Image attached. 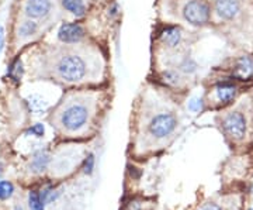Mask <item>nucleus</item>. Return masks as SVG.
<instances>
[{
    "label": "nucleus",
    "mask_w": 253,
    "mask_h": 210,
    "mask_svg": "<svg viewBox=\"0 0 253 210\" xmlns=\"http://www.w3.org/2000/svg\"><path fill=\"white\" fill-rule=\"evenodd\" d=\"M62 6L66 12H69L77 18L85 17L88 13V6L85 0H62Z\"/></svg>",
    "instance_id": "nucleus-13"
},
{
    "label": "nucleus",
    "mask_w": 253,
    "mask_h": 210,
    "mask_svg": "<svg viewBox=\"0 0 253 210\" xmlns=\"http://www.w3.org/2000/svg\"><path fill=\"white\" fill-rule=\"evenodd\" d=\"M158 38L161 44L167 49H176L183 44V30L179 26H164L162 30L158 32Z\"/></svg>",
    "instance_id": "nucleus-9"
},
{
    "label": "nucleus",
    "mask_w": 253,
    "mask_h": 210,
    "mask_svg": "<svg viewBox=\"0 0 253 210\" xmlns=\"http://www.w3.org/2000/svg\"><path fill=\"white\" fill-rule=\"evenodd\" d=\"M23 72H24V68H23V62H21L20 58L13 61V62L9 65V68H7V75H9V78H10L13 82H15V83H18V82L21 81Z\"/></svg>",
    "instance_id": "nucleus-17"
},
{
    "label": "nucleus",
    "mask_w": 253,
    "mask_h": 210,
    "mask_svg": "<svg viewBox=\"0 0 253 210\" xmlns=\"http://www.w3.org/2000/svg\"><path fill=\"white\" fill-rule=\"evenodd\" d=\"M29 206L30 210H44V202L41 200L40 194L32 191L29 194Z\"/></svg>",
    "instance_id": "nucleus-20"
},
{
    "label": "nucleus",
    "mask_w": 253,
    "mask_h": 210,
    "mask_svg": "<svg viewBox=\"0 0 253 210\" xmlns=\"http://www.w3.org/2000/svg\"><path fill=\"white\" fill-rule=\"evenodd\" d=\"M15 194V185L10 180H0V200H7Z\"/></svg>",
    "instance_id": "nucleus-18"
},
{
    "label": "nucleus",
    "mask_w": 253,
    "mask_h": 210,
    "mask_svg": "<svg viewBox=\"0 0 253 210\" xmlns=\"http://www.w3.org/2000/svg\"><path fill=\"white\" fill-rule=\"evenodd\" d=\"M212 6L208 0H189L181 10V16L186 23L193 27L207 26L212 17Z\"/></svg>",
    "instance_id": "nucleus-3"
},
{
    "label": "nucleus",
    "mask_w": 253,
    "mask_h": 210,
    "mask_svg": "<svg viewBox=\"0 0 253 210\" xmlns=\"http://www.w3.org/2000/svg\"><path fill=\"white\" fill-rule=\"evenodd\" d=\"M223 130L234 141H242L248 134V120L242 112H231L223 119Z\"/></svg>",
    "instance_id": "nucleus-5"
},
{
    "label": "nucleus",
    "mask_w": 253,
    "mask_h": 210,
    "mask_svg": "<svg viewBox=\"0 0 253 210\" xmlns=\"http://www.w3.org/2000/svg\"><path fill=\"white\" fill-rule=\"evenodd\" d=\"M161 79L164 81V83L170 88H178L181 85L183 78H181V72L178 69H166L162 72Z\"/></svg>",
    "instance_id": "nucleus-16"
},
{
    "label": "nucleus",
    "mask_w": 253,
    "mask_h": 210,
    "mask_svg": "<svg viewBox=\"0 0 253 210\" xmlns=\"http://www.w3.org/2000/svg\"><path fill=\"white\" fill-rule=\"evenodd\" d=\"M26 102L29 105V109L35 114H43L48 109V102L45 100L44 97H41L40 95H31L26 99Z\"/></svg>",
    "instance_id": "nucleus-15"
},
{
    "label": "nucleus",
    "mask_w": 253,
    "mask_h": 210,
    "mask_svg": "<svg viewBox=\"0 0 253 210\" xmlns=\"http://www.w3.org/2000/svg\"><path fill=\"white\" fill-rule=\"evenodd\" d=\"M38 30H40L38 23H35V20L27 18V20H23L18 23L15 34H17V38L20 41H27V40L32 38L34 35H37Z\"/></svg>",
    "instance_id": "nucleus-12"
},
{
    "label": "nucleus",
    "mask_w": 253,
    "mask_h": 210,
    "mask_svg": "<svg viewBox=\"0 0 253 210\" xmlns=\"http://www.w3.org/2000/svg\"><path fill=\"white\" fill-rule=\"evenodd\" d=\"M178 124H179V121H178V117L175 116V113L161 112L149 120L147 131L153 140L161 141L173 134L178 129Z\"/></svg>",
    "instance_id": "nucleus-4"
},
{
    "label": "nucleus",
    "mask_w": 253,
    "mask_h": 210,
    "mask_svg": "<svg viewBox=\"0 0 253 210\" xmlns=\"http://www.w3.org/2000/svg\"><path fill=\"white\" fill-rule=\"evenodd\" d=\"M232 78L246 82L253 79V57L252 55H242L235 61L232 66Z\"/></svg>",
    "instance_id": "nucleus-11"
},
{
    "label": "nucleus",
    "mask_w": 253,
    "mask_h": 210,
    "mask_svg": "<svg viewBox=\"0 0 253 210\" xmlns=\"http://www.w3.org/2000/svg\"><path fill=\"white\" fill-rule=\"evenodd\" d=\"M15 210H23V208H21V206H15Z\"/></svg>",
    "instance_id": "nucleus-27"
},
{
    "label": "nucleus",
    "mask_w": 253,
    "mask_h": 210,
    "mask_svg": "<svg viewBox=\"0 0 253 210\" xmlns=\"http://www.w3.org/2000/svg\"><path fill=\"white\" fill-rule=\"evenodd\" d=\"M240 1L239 0H215L212 10L221 20L231 21L240 15Z\"/></svg>",
    "instance_id": "nucleus-10"
},
{
    "label": "nucleus",
    "mask_w": 253,
    "mask_h": 210,
    "mask_svg": "<svg viewBox=\"0 0 253 210\" xmlns=\"http://www.w3.org/2000/svg\"><path fill=\"white\" fill-rule=\"evenodd\" d=\"M238 85L231 82V81H223L218 82L214 88H212V95L211 97L220 103V105H229L235 100V97L238 96Z\"/></svg>",
    "instance_id": "nucleus-8"
},
{
    "label": "nucleus",
    "mask_w": 253,
    "mask_h": 210,
    "mask_svg": "<svg viewBox=\"0 0 253 210\" xmlns=\"http://www.w3.org/2000/svg\"><path fill=\"white\" fill-rule=\"evenodd\" d=\"M179 71L181 74H189V75H192L194 74L195 71H197V64H195V61L193 58H184V60L180 62L179 65Z\"/></svg>",
    "instance_id": "nucleus-19"
},
{
    "label": "nucleus",
    "mask_w": 253,
    "mask_h": 210,
    "mask_svg": "<svg viewBox=\"0 0 253 210\" xmlns=\"http://www.w3.org/2000/svg\"><path fill=\"white\" fill-rule=\"evenodd\" d=\"M57 35L62 44H79L86 37V30L80 23H63Z\"/></svg>",
    "instance_id": "nucleus-7"
},
{
    "label": "nucleus",
    "mask_w": 253,
    "mask_h": 210,
    "mask_svg": "<svg viewBox=\"0 0 253 210\" xmlns=\"http://www.w3.org/2000/svg\"><path fill=\"white\" fill-rule=\"evenodd\" d=\"M124 210H144V203L141 200L134 199V200H131V202L127 203V206H125Z\"/></svg>",
    "instance_id": "nucleus-24"
},
{
    "label": "nucleus",
    "mask_w": 253,
    "mask_h": 210,
    "mask_svg": "<svg viewBox=\"0 0 253 210\" xmlns=\"http://www.w3.org/2000/svg\"><path fill=\"white\" fill-rule=\"evenodd\" d=\"M52 0H26L24 1V15L31 20H45L54 12Z\"/></svg>",
    "instance_id": "nucleus-6"
},
{
    "label": "nucleus",
    "mask_w": 253,
    "mask_h": 210,
    "mask_svg": "<svg viewBox=\"0 0 253 210\" xmlns=\"http://www.w3.org/2000/svg\"><path fill=\"white\" fill-rule=\"evenodd\" d=\"M45 134V127L43 123H35L31 127H29V130L26 131V135H32V137H44Z\"/></svg>",
    "instance_id": "nucleus-22"
},
{
    "label": "nucleus",
    "mask_w": 253,
    "mask_h": 210,
    "mask_svg": "<svg viewBox=\"0 0 253 210\" xmlns=\"http://www.w3.org/2000/svg\"><path fill=\"white\" fill-rule=\"evenodd\" d=\"M3 47H4V29L0 26V54L3 51Z\"/></svg>",
    "instance_id": "nucleus-26"
},
{
    "label": "nucleus",
    "mask_w": 253,
    "mask_h": 210,
    "mask_svg": "<svg viewBox=\"0 0 253 210\" xmlns=\"http://www.w3.org/2000/svg\"><path fill=\"white\" fill-rule=\"evenodd\" d=\"M197 210H223V208L220 205L214 203V202H207V203L201 205Z\"/></svg>",
    "instance_id": "nucleus-25"
},
{
    "label": "nucleus",
    "mask_w": 253,
    "mask_h": 210,
    "mask_svg": "<svg viewBox=\"0 0 253 210\" xmlns=\"http://www.w3.org/2000/svg\"><path fill=\"white\" fill-rule=\"evenodd\" d=\"M51 72L65 83H80L89 76V62L74 49H62L52 58Z\"/></svg>",
    "instance_id": "nucleus-1"
},
{
    "label": "nucleus",
    "mask_w": 253,
    "mask_h": 210,
    "mask_svg": "<svg viewBox=\"0 0 253 210\" xmlns=\"http://www.w3.org/2000/svg\"><path fill=\"white\" fill-rule=\"evenodd\" d=\"M94 165H96V158H94L93 154H89V155L85 158V161H83L82 169H83V172H85L86 175H91L93 171H94Z\"/></svg>",
    "instance_id": "nucleus-23"
},
{
    "label": "nucleus",
    "mask_w": 253,
    "mask_h": 210,
    "mask_svg": "<svg viewBox=\"0 0 253 210\" xmlns=\"http://www.w3.org/2000/svg\"><path fill=\"white\" fill-rule=\"evenodd\" d=\"M49 161H51V158H49V155H48L46 151H38V152H35L34 157H32L31 169H32L34 172H43V171H45V169L48 168Z\"/></svg>",
    "instance_id": "nucleus-14"
},
{
    "label": "nucleus",
    "mask_w": 253,
    "mask_h": 210,
    "mask_svg": "<svg viewBox=\"0 0 253 210\" xmlns=\"http://www.w3.org/2000/svg\"><path fill=\"white\" fill-rule=\"evenodd\" d=\"M251 210H252V209H251Z\"/></svg>",
    "instance_id": "nucleus-28"
},
{
    "label": "nucleus",
    "mask_w": 253,
    "mask_h": 210,
    "mask_svg": "<svg viewBox=\"0 0 253 210\" xmlns=\"http://www.w3.org/2000/svg\"><path fill=\"white\" fill-rule=\"evenodd\" d=\"M93 106L83 97L65 102L57 113V123L68 134L82 133L91 120Z\"/></svg>",
    "instance_id": "nucleus-2"
},
{
    "label": "nucleus",
    "mask_w": 253,
    "mask_h": 210,
    "mask_svg": "<svg viewBox=\"0 0 253 210\" xmlns=\"http://www.w3.org/2000/svg\"><path fill=\"white\" fill-rule=\"evenodd\" d=\"M187 109L193 113H198L204 109V100L201 97H192L187 102Z\"/></svg>",
    "instance_id": "nucleus-21"
}]
</instances>
